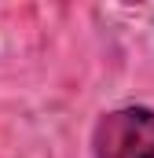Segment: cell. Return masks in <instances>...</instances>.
Here are the masks:
<instances>
[{"label": "cell", "mask_w": 154, "mask_h": 158, "mask_svg": "<svg viewBox=\"0 0 154 158\" xmlns=\"http://www.w3.org/2000/svg\"><path fill=\"white\" fill-rule=\"evenodd\" d=\"M95 158H154V110L121 107L95 121L92 132Z\"/></svg>", "instance_id": "cell-1"}, {"label": "cell", "mask_w": 154, "mask_h": 158, "mask_svg": "<svg viewBox=\"0 0 154 158\" xmlns=\"http://www.w3.org/2000/svg\"><path fill=\"white\" fill-rule=\"evenodd\" d=\"M125 4H143V0H125Z\"/></svg>", "instance_id": "cell-2"}]
</instances>
